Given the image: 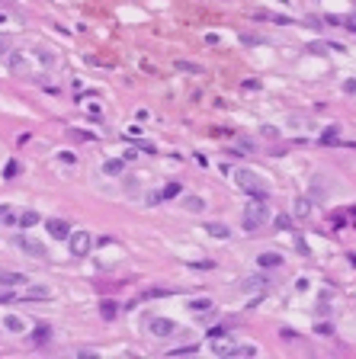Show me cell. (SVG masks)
<instances>
[{"instance_id":"20","label":"cell","mask_w":356,"mask_h":359,"mask_svg":"<svg viewBox=\"0 0 356 359\" xmlns=\"http://www.w3.org/2000/svg\"><path fill=\"white\" fill-rule=\"evenodd\" d=\"M48 337H52V327H48V324H42V327H36V334H32V340H36V343H45Z\"/></svg>"},{"instance_id":"10","label":"cell","mask_w":356,"mask_h":359,"mask_svg":"<svg viewBox=\"0 0 356 359\" xmlns=\"http://www.w3.org/2000/svg\"><path fill=\"white\" fill-rule=\"evenodd\" d=\"M257 266L276 269V266H282V257H279V253H260V257H257Z\"/></svg>"},{"instance_id":"8","label":"cell","mask_w":356,"mask_h":359,"mask_svg":"<svg viewBox=\"0 0 356 359\" xmlns=\"http://www.w3.org/2000/svg\"><path fill=\"white\" fill-rule=\"evenodd\" d=\"M23 283H29V276L13 273V269H0V285H23Z\"/></svg>"},{"instance_id":"34","label":"cell","mask_w":356,"mask_h":359,"mask_svg":"<svg viewBox=\"0 0 356 359\" xmlns=\"http://www.w3.org/2000/svg\"><path fill=\"white\" fill-rule=\"evenodd\" d=\"M64 3H71V0H64Z\"/></svg>"},{"instance_id":"12","label":"cell","mask_w":356,"mask_h":359,"mask_svg":"<svg viewBox=\"0 0 356 359\" xmlns=\"http://www.w3.org/2000/svg\"><path fill=\"white\" fill-rule=\"evenodd\" d=\"M122 170H125V164L119 161V157H112V161L103 164V173H106V176H122Z\"/></svg>"},{"instance_id":"23","label":"cell","mask_w":356,"mask_h":359,"mask_svg":"<svg viewBox=\"0 0 356 359\" xmlns=\"http://www.w3.org/2000/svg\"><path fill=\"white\" fill-rule=\"evenodd\" d=\"M164 196H167V199L180 196V183H167V186H164Z\"/></svg>"},{"instance_id":"19","label":"cell","mask_w":356,"mask_h":359,"mask_svg":"<svg viewBox=\"0 0 356 359\" xmlns=\"http://www.w3.org/2000/svg\"><path fill=\"white\" fill-rule=\"evenodd\" d=\"M32 225H39V215H36V212H23V215H19V228H32Z\"/></svg>"},{"instance_id":"16","label":"cell","mask_w":356,"mask_h":359,"mask_svg":"<svg viewBox=\"0 0 356 359\" xmlns=\"http://www.w3.org/2000/svg\"><path fill=\"white\" fill-rule=\"evenodd\" d=\"M177 71H186V74H206L202 64H193V61H177Z\"/></svg>"},{"instance_id":"13","label":"cell","mask_w":356,"mask_h":359,"mask_svg":"<svg viewBox=\"0 0 356 359\" xmlns=\"http://www.w3.org/2000/svg\"><path fill=\"white\" fill-rule=\"evenodd\" d=\"M116 311H119V305L112 302V298H103V302H100V314L106 318V321H112V318H116Z\"/></svg>"},{"instance_id":"33","label":"cell","mask_w":356,"mask_h":359,"mask_svg":"<svg viewBox=\"0 0 356 359\" xmlns=\"http://www.w3.org/2000/svg\"><path fill=\"white\" fill-rule=\"evenodd\" d=\"M350 263H353V266H356V253H350Z\"/></svg>"},{"instance_id":"30","label":"cell","mask_w":356,"mask_h":359,"mask_svg":"<svg viewBox=\"0 0 356 359\" xmlns=\"http://www.w3.org/2000/svg\"><path fill=\"white\" fill-rule=\"evenodd\" d=\"M276 228H279V231L289 228V218H286V215H279V218H276Z\"/></svg>"},{"instance_id":"25","label":"cell","mask_w":356,"mask_h":359,"mask_svg":"<svg viewBox=\"0 0 356 359\" xmlns=\"http://www.w3.org/2000/svg\"><path fill=\"white\" fill-rule=\"evenodd\" d=\"M321 141H327V145H331V141H337V125H334V129H327L324 135H321Z\"/></svg>"},{"instance_id":"7","label":"cell","mask_w":356,"mask_h":359,"mask_svg":"<svg viewBox=\"0 0 356 359\" xmlns=\"http://www.w3.org/2000/svg\"><path fill=\"white\" fill-rule=\"evenodd\" d=\"M45 228H48V234H52L55 241H68L71 237V225L64 222V218H48Z\"/></svg>"},{"instance_id":"9","label":"cell","mask_w":356,"mask_h":359,"mask_svg":"<svg viewBox=\"0 0 356 359\" xmlns=\"http://www.w3.org/2000/svg\"><path fill=\"white\" fill-rule=\"evenodd\" d=\"M19 298H23V302H26V298H29V302H45V298H52V292H48L45 285H29Z\"/></svg>"},{"instance_id":"28","label":"cell","mask_w":356,"mask_h":359,"mask_svg":"<svg viewBox=\"0 0 356 359\" xmlns=\"http://www.w3.org/2000/svg\"><path fill=\"white\" fill-rule=\"evenodd\" d=\"M161 199H164V192H151V196H148V206H157Z\"/></svg>"},{"instance_id":"2","label":"cell","mask_w":356,"mask_h":359,"mask_svg":"<svg viewBox=\"0 0 356 359\" xmlns=\"http://www.w3.org/2000/svg\"><path fill=\"white\" fill-rule=\"evenodd\" d=\"M234 183H238L241 189L254 192L257 199H266V192H270V189H266V183H263V176H257L254 170H244V167L234 170Z\"/></svg>"},{"instance_id":"26","label":"cell","mask_w":356,"mask_h":359,"mask_svg":"<svg viewBox=\"0 0 356 359\" xmlns=\"http://www.w3.org/2000/svg\"><path fill=\"white\" fill-rule=\"evenodd\" d=\"M10 302H16L13 292H0V305H10Z\"/></svg>"},{"instance_id":"5","label":"cell","mask_w":356,"mask_h":359,"mask_svg":"<svg viewBox=\"0 0 356 359\" xmlns=\"http://www.w3.org/2000/svg\"><path fill=\"white\" fill-rule=\"evenodd\" d=\"M68 247H71V253L74 257H87L90 253V247H93V237H90V231H74V234L68 237Z\"/></svg>"},{"instance_id":"22","label":"cell","mask_w":356,"mask_h":359,"mask_svg":"<svg viewBox=\"0 0 356 359\" xmlns=\"http://www.w3.org/2000/svg\"><path fill=\"white\" fill-rule=\"evenodd\" d=\"M16 173H19V164H16V161H10L7 167H3V180H13Z\"/></svg>"},{"instance_id":"4","label":"cell","mask_w":356,"mask_h":359,"mask_svg":"<svg viewBox=\"0 0 356 359\" xmlns=\"http://www.w3.org/2000/svg\"><path fill=\"white\" fill-rule=\"evenodd\" d=\"M16 247L26 253V257H36V260H45L48 257V247L42 244L39 237H29V234H16Z\"/></svg>"},{"instance_id":"17","label":"cell","mask_w":356,"mask_h":359,"mask_svg":"<svg viewBox=\"0 0 356 359\" xmlns=\"http://www.w3.org/2000/svg\"><path fill=\"white\" fill-rule=\"evenodd\" d=\"M209 308H212V302H209V298H193V302H189V311H196V314L209 311Z\"/></svg>"},{"instance_id":"31","label":"cell","mask_w":356,"mask_h":359,"mask_svg":"<svg viewBox=\"0 0 356 359\" xmlns=\"http://www.w3.org/2000/svg\"><path fill=\"white\" fill-rule=\"evenodd\" d=\"M0 55H10V38H0Z\"/></svg>"},{"instance_id":"29","label":"cell","mask_w":356,"mask_h":359,"mask_svg":"<svg viewBox=\"0 0 356 359\" xmlns=\"http://www.w3.org/2000/svg\"><path fill=\"white\" fill-rule=\"evenodd\" d=\"M61 161H64V164H77V157H74L71 151H61Z\"/></svg>"},{"instance_id":"21","label":"cell","mask_w":356,"mask_h":359,"mask_svg":"<svg viewBox=\"0 0 356 359\" xmlns=\"http://www.w3.org/2000/svg\"><path fill=\"white\" fill-rule=\"evenodd\" d=\"M266 279L263 276H250V279H244V289H263Z\"/></svg>"},{"instance_id":"15","label":"cell","mask_w":356,"mask_h":359,"mask_svg":"<svg viewBox=\"0 0 356 359\" xmlns=\"http://www.w3.org/2000/svg\"><path fill=\"white\" fill-rule=\"evenodd\" d=\"M183 208H186V212H202V208H206V199H199V196H186V199H183Z\"/></svg>"},{"instance_id":"18","label":"cell","mask_w":356,"mask_h":359,"mask_svg":"<svg viewBox=\"0 0 356 359\" xmlns=\"http://www.w3.org/2000/svg\"><path fill=\"white\" fill-rule=\"evenodd\" d=\"M7 58H10V68H13V71H26V68H29V64H26V58H23V55H16V52H10V55H7Z\"/></svg>"},{"instance_id":"11","label":"cell","mask_w":356,"mask_h":359,"mask_svg":"<svg viewBox=\"0 0 356 359\" xmlns=\"http://www.w3.org/2000/svg\"><path fill=\"white\" fill-rule=\"evenodd\" d=\"M3 327L13 330V334H26V321H23V318H16V314H7V318H3Z\"/></svg>"},{"instance_id":"27","label":"cell","mask_w":356,"mask_h":359,"mask_svg":"<svg viewBox=\"0 0 356 359\" xmlns=\"http://www.w3.org/2000/svg\"><path fill=\"white\" fill-rule=\"evenodd\" d=\"M340 23H343V26H347V29H353V32H356V16H343Z\"/></svg>"},{"instance_id":"32","label":"cell","mask_w":356,"mask_h":359,"mask_svg":"<svg viewBox=\"0 0 356 359\" xmlns=\"http://www.w3.org/2000/svg\"><path fill=\"white\" fill-rule=\"evenodd\" d=\"M343 90H347V93H356V80H347V84H343Z\"/></svg>"},{"instance_id":"1","label":"cell","mask_w":356,"mask_h":359,"mask_svg":"<svg viewBox=\"0 0 356 359\" xmlns=\"http://www.w3.org/2000/svg\"><path fill=\"white\" fill-rule=\"evenodd\" d=\"M266 218H270V208H266V199H257L254 196V202H250L247 208H244V228L254 234V231H260L266 225Z\"/></svg>"},{"instance_id":"14","label":"cell","mask_w":356,"mask_h":359,"mask_svg":"<svg viewBox=\"0 0 356 359\" xmlns=\"http://www.w3.org/2000/svg\"><path fill=\"white\" fill-rule=\"evenodd\" d=\"M206 231H209L212 237H228V234H231V228L222 225V222H209V225H206Z\"/></svg>"},{"instance_id":"24","label":"cell","mask_w":356,"mask_h":359,"mask_svg":"<svg viewBox=\"0 0 356 359\" xmlns=\"http://www.w3.org/2000/svg\"><path fill=\"white\" fill-rule=\"evenodd\" d=\"M308 212H311V206L305 199H299V202H295V215H308Z\"/></svg>"},{"instance_id":"6","label":"cell","mask_w":356,"mask_h":359,"mask_svg":"<svg viewBox=\"0 0 356 359\" xmlns=\"http://www.w3.org/2000/svg\"><path fill=\"white\" fill-rule=\"evenodd\" d=\"M148 330H151V337H173V334H180L177 330V324L170 321V318H151V321H148Z\"/></svg>"},{"instance_id":"3","label":"cell","mask_w":356,"mask_h":359,"mask_svg":"<svg viewBox=\"0 0 356 359\" xmlns=\"http://www.w3.org/2000/svg\"><path fill=\"white\" fill-rule=\"evenodd\" d=\"M212 353L215 356H257V346L250 343H234V340H225V337H212Z\"/></svg>"}]
</instances>
